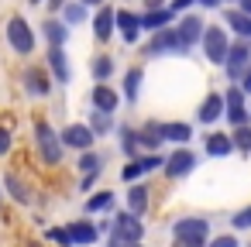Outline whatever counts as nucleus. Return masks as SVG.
Listing matches in <instances>:
<instances>
[{
    "label": "nucleus",
    "instance_id": "nucleus-1",
    "mask_svg": "<svg viewBox=\"0 0 251 247\" xmlns=\"http://www.w3.org/2000/svg\"><path fill=\"white\" fill-rule=\"evenodd\" d=\"M35 148H38V158H42L49 168L62 165V151H66V144H62L59 131H52L49 120H35Z\"/></svg>",
    "mask_w": 251,
    "mask_h": 247
},
{
    "label": "nucleus",
    "instance_id": "nucleus-2",
    "mask_svg": "<svg viewBox=\"0 0 251 247\" xmlns=\"http://www.w3.org/2000/svg\"><path fill=\"white\" fill-rule=\"evenodd\" d=\"M4 35H7V45H11V52H14V55H31V52H35V45H38L35 28H31L21 14H14V18L7 21Z\"/></svg>",
    "mask_w": 251,
    "mask_h": 247
},
{
    "label": "nucleus",
    "instance_id": "nucleus-3",
    "mask_svg": "<svg viewBox=\"0 0 251 247\" xmlns=\"http://www.w3.org/2000/svg\"><path fill=\"white\" fill-rule=\"evenodd\" d=\"M189 48L182 45V38H179V31L176 28H162V31H155L151 38H148V45H145V55L148 59H162V55H186Z\"/></svg>",
    "mask_w": 251,
    "mask_h": 247
},
{
    "label": "nucleus",
    "instance_id": "nucleus-4",
    "mask_svg": "<svg viewBox=\"0 0 251 247\" xmlns=\"http://www.w3.org/2000/svg\"><path fill=\"white\" fill-rule=\"evenodd\" d=\"M200 48H203L206 62H213V66H224V59H227V48H230V38H227V31H224L220 24H206V28H203V38H200Z\"/></svg>",
    "mask_w": 251,
    "mask_h": 247
},
{
    "label": "nucleus",
    "instance_id": "nucleus-5",
    "mask_svg": "<svg viewBox=\"0 0 251 247\" xmlns=\"http://www.w3.org/2000/svg\"><path fill=\"white\" fill-rule=\"evenodd\" d=\"M172 237L206 247V240H210V220H206V216H179V220L172 223Z\"/></svg>",
    "mask_w": 251,
    "mask_h": 247
},
{
    "label": "nucleus",
    "instance_id": "nucleus-6",
    "mask_svg": "<svg viewBox=\"0 0 251 247\" xmlns=\"http://www.w3.org/2000/svg\"><path fill=\"white\" fill-rule=\"evenodd\" d=\"M224 66H227V79H230V83H241V76L251 69V45H248L244 38H241V42H234V45L227 48Z\"/></svg>",
    "mask_w": 251,
    "mask_h": 247
},
{
    "label": "nucleus",
    "instance_id": "nucleus-7",
    "mask_svg": "<svg viewBox=\"0 0 251 247\" xmlns=\"http://www.w3.org/2000/svg\"><path fill=\"white\" fill-rule=\"evenodd\" d=\"M196 165H200V155H196V151H189V148H179V151H172V155L165 158L162 172H165V175L176 182V179L193 175V172H196Z\"/></svg>",
    "mask_w": 251,
    "mask_h": 247
},
{
    "label": "nucleus",
    "instance_id": "nucleus-8",
    "mask_svg": "<svg viewBox=\"0 0 251 247\" xmlns=\"http://www.w3.org/2000/svg\"><path fill=\"white\" fill-rule=\"evenodd\" d=\"M162 165H165V158H162L158 151L134 155V158H127V165L121 168V179H124V182H138L141 175H148V172H155V168H162Z\"/></svg>",
    "mask_w": 251,
    "mask_h": 247
},
{
    "label": "nucleus",
    "instance_id": "nucleus-9",
    "mask_svg": "<svg viewBox=\"0 0 251 247\" xmlns=\"http://www.w3.org/2000/svg\"><path fill=\"white\" fill-rule=\"evenodd\" d=\"M21 86H25L28 96L45 100V96L52 93V76H49V69H42V66H28V69L21 72Z\"/></svg>",
    "mask_w": 251,
    "mask_h": 247
},
{
    "label": "nucleus",
    "instance_id": "nucleus-10",
    "mask_svg": "<svg viewBox=\"0 0 251 247\" xmlns=\"http://www.w3.org/2000/svg\"><path fill=\"white\" fill-rule=\"evenodd\" d=\"M224 117L230 120V127H241V124H251V110L244 103V90L241 86H230L227 96H224Z\"/></svg>",
    "mask_w": 251,
    "mask_h": 247
},
{
    "label": "nucleus",
    "instance_id": "nucleus-11",
    "mask_svg": "<svg viewBox=\"0 0 251 247\" xmlns=\"http://www.w3.org/2000/svg\"><path fill=\"white\" fill-rule=\"evenodd\" d=\"M110 233H114V237H121L124 244H141V237H145V223H141V216H134V213L127 209V213L114 216Z\"/></svg>",
    "mask_w": 251,
    "mask_h": 247
},
{
    "label": "nucleus",
    "instance_id": "nucleus-12",
    "mask_svg": "<svg viewBox=\"0 0 251 247\" xmlns=\"http://www.w3.org/2000/svg\"><path fill=\"white\" fill-rule=\"evenodd\" d=\"M59 137H62L66 148H76V151H90L93 141H97V134L90 131V124H69L66 131H59Z\"/></svg>",
    "mask_w": 251,
    "mask_h": 247
},
{
    "label": "nucleus",
    "instance_id": "nucleus-13",
    "mask_svg": "<svg viewBox=\"0 0 251 247\" xmlns=\"http://www.w3.org/2000/svg\"><path fill=\"white\" fill-rule=\"evenodd\" d=\"M114 31H117V11L110 4L97 7V14H93V38L97 42H110Z\"/></svg>",
    "mask_w": 251,
    "mask_h": 247
},
{
    "label": "nucleus",
    "instance_id": "nucleus-14",
    "mask_svg": "<svg viewBox=\"0 0 251 247\" xmlns=\"http://www.w3.org/2000/svg\"><path fill=\"white\" fill-rule=\"evenodd\" d=\"M203 18L200 14H182L179 21H176V31H179V38H182V45L186 48H193V45H200V38H203Z\"/></svg>",
    "mask_w": 251,
    "mask_h": 247
},
{
    "label": "nucleus",
    "instance_id": "nucleus-15",
    "mask_svg": "<svg viewBox=\"0 0 251 247\" xmlns=\"http://www.w3.org/2000/svg\"><path fill=\"white\" fill-rule=\"evenodd\" d=\"M90 103H93V110L114 113V110L121 107V93H117V90H110L107 83H97V86L90 90Z\"/></svg>",
    "mask_w": 251,
    "mask_h": 247
},
{
    "label": "nucleus",
    "instance_id": "nucleus-16",
    "mask_svg": "<svg viewBox=\"0 0 251 247\" xmlns=\"http://www.w3.org/2000/svg\"><path fill=\"white\" fill-rule=\"evenodd\" d=\"M172 21H176V11H172V7H151V11L141 14V31L155 35V31H162V28H169Z\"/></svg>",
    "mask_w": 251,
    "mask_h": 247
},
{
    "label": "nucleus",
    "instance_id": "nucleus-17",
    "mask_svg": "<svg viewBox=\"0 0 251 247\" xmlns=\"http://www.w3.org/2000/svg\"><path fill=\"white\" fill-rule=\"evenodd\" d=\"M4 192H7L18 206H31V199H35V196H31V185H28L18 172H7V175H4Z\"/></svg>",
    "mask_w": 251,
    "mask_h": 247
},
{
    "label": "nucleus",
    "instance_id": "nucleus-18",
    "mask_svg": "<svg viewBox=\"0 0 251 247\" xmlns=\"http://www.w3.org/2000/svg\"><path fill=\"white\" fill-rule=\"evenodd\" d=\"M117 31H121V38H124L127 45H134V42L141 38V14H134V11H117Z\"/></svg>",
    "mask_w": 251,
    "mask_h": 247
},
{
    "label": "nucleus",
    "instance_id": "nucleus-19",
    "mask_svg": "<svg viewBox=\"0 0 251 247\" xmlns=\"http://www.w3.org/2000/svg\"><path fill=\"white\" fill-rule=\"evenodd\" d=\"M42 35H45L49 48H66V42H69V24H66L62 18H49V21L42 24Z\"/></svg>",
    "mask_w": 251,
    "mask_h": 247
},
{
    "label": "nucleus",
    "instance_id": "nucleus-20",
    "mask_svg": "<svg viewBox=\"0 0 251 247\" xmlns=\"http://www.w3.org/2000/svg\"><path fill=\"white\" fill-rule=\"evenodd\" d=\"M49 69H52V83L66 86L73 79V69H69V59H66V48H49Z\"/></svg>",
    "mask_w": 251,
    "mask_h": 247
},
{
    "label": "nucleus",
    "instance_id": "nucleus-21",
    "mask_svg": "<svg viewBox=\"0 0 251 247\" xmlns=\"http://www.w3.org/2000/svg\"><path fill=\"white\" fill-rule=\"evenodd\" d=\"M220 117H224V96L220 93H206V100L196 110V120L200 124H217Z\"/></svg>",
    "mask_w": 251,
    "mask_h": 247
},
{
    "label": "nucleus",
    "instance_id": "nucleus-22",
    "mask_svg": "<svg viewBox=\"0 0 251 247\" xmlns=\"http://www.w3.org/2000/svg\"><path fill=\"white\" fill-rule=\"evenodd\" d=\"M148 202H151V189L145 182H131V189H127V209L134 216H145L148 213Z\"/></svg>",
    "mask_w": 251,
    "mask_h": 247
},
{
    "label": "nucleus",
    "instance_id": "nucleus-23",
    "mask_svg": "<svg viewBox=\"0 0 251 247\" xmlns=\"http://www.w3.org/2000/svg\"><path fill=\"white\" fill-rule=\"evenodd\" d=\"M224 24L237 35V38H244V42H251V14H244L241 7H230V11H224Z\"/></svg>",
    "mask_w": 251,
    "mask_h": 247
},
{
    "label": "nucleus",
    "instance_id": "nucleus-24",
    "mask_svg": "<svg viewBox=\"0 0 251 247\" xmlns=\"http://www.w3.org/2000/svg\"><path fill=\"white\" fill-rule=\"evenodd\" d=\"M230 151H234L230 134H206V137H203V155H206V158H227Z\"/></svg>",
    "mask_w": 251,
    "mask_h": 247
},
{
    "label": "nucleus",
    "instance_id": "nucleus-25",
    "mask_svg": "<svg viewBox=\"0 0 251 247\" xmlns=\"http://www.w3.org/2000/svg\"><path fill=\"white\" fill-rule=\"evenodd\" d=\"M66 230H69V237H73V247H76V244H79V247H90V244H97V237H100V230H97L90 220H76V223H69Z\"/></svg>",
    "mask_w": 251,
    "mask_h": 247
},
{
    "label": "nucleus",
    "instance_id": "nucleus-26",
    "mask_svg": "<svg viewBox=\"0 0 251 247\" xmlns=\"http://www.w3.org/2000/svg\"><path fill=\"white\" fill-rule=\"evenodd\" d=\"M158 131H162V141H172V144H186V141L193 137V127L182 124V120H176V124H158Z\"/></svg>",
    "mask_w": 251,
    "mask_h": 247
},
{
    "label": "nucleus",
    "instance_id": "nucleus-27",
    "mask_svg": "<svg viewBox=\"0 0 251 247\" xmlns=\"http://www.w3.org/2000/svg\"><path fill=\"white\" fill-rule=\"evenodd\" d=\"M141 79H145V69L141 66H131L127 72H124V100H138V93H141Z\"/></svg>",
    "mask_w": 251,
    "mask_h": 247
},
{
    "label": "nucleus",
    "instance_id": "nucleus-28",
    "mask_svg": "<svg viewBox=\"0 0 251 247\" xmlns=\"http://www.w3.org/2000/svg\"><path fill=\"white\" fill-rule=\"evenodd\" d=\"M138 144L145 151H155L162 144V131H158V120H148L145 127H138Z\"/></svg>",
    "mask_w": 251,
    "mask_h": 247
},
{
    "label": "nucleus",
    "instance_id": "nucleus-29",
    "mask_svg": "<svg viewBox=\"0 0 251 247\" xmlns=\"http://www.w3.org/2000/svg\"><path fill=\"white\" fill-rule=\"evenodd\" d=\"M114 59L110 55H93V62H90V76L97 79V83H107L110 76H114Z\"/></svg>",
    "mask_w": 251,
    "mask_h": 247
},
{
    "label": "nucleus",
    "instance_id": "nucleus-30",
    "mask_svg": "<svg viewBox=\"0 0 251 247\" xmlns=\"http://www.w3.org/2000/svg\"><path fill=\"white\" fill-rule=\"evenodd\" d=\"M86 11H90V7L83 4V0H66V7H62L59 14H62V21L73 28V24H83V21H86Z\"/></svg>",
    "mask_w": 251,
    "mask_h": 247
},
{
    "label": "nucleus",
    "instance_id": "nucleus-31",
    "mask_svg": "<svg viewBox=\"0 0 251 247\" xmlns=\"http://www.w3.org/2000/svg\"><path fill=\"white\" fill-rule=\"evenodd\" d=\"M90 131H93L97 137H103V134H110V131H114V113H103V110H93V113H90Z\"/></svg>",
    "mask_w": 251,
    "mask_h": 247
},
{
    "label": "nucleus",
    "instance_id": "nucleus-32",
    "mask_svg": "<svg viewBox=\"0 0 251 247\" xmlns=\"http://www.w3.org/2000/svg\"><path fill=\"white\" fill-rule=\"evenodd\" d=\"M83 175H90V172H103V155L100 151H79V165H76Z\"/></svg>",
    "mask_w": 251,
    "mask_h": 247
},
{
    "label": "nucleus",
    "instance_id": "nucleus-33",
    "mask_svg": "<svg viewBox=\"0 0 251 247\" xmlns=\"http://www.w3.org/2000/svg\"><path fill=\"white\" fill-rule=\"evenodd\" d=\"M117 134H121V151H124L127 158L141 155V144H138V131H134V127H121Z\"/></svg>",
    "mask_w": 251,
    "mask_h": 247
},
{
    "label": "nucleus",
    "instance_id": "nucleus-34",
    "mask_svg": "<svg viewBox=\"0 0 251 247\" xmlns=\"http://www.w3.org/2000/svg\"><path fill=\"white\" fill-rule=\"evenodd\" d=\"M110 206H114V192L110 189H103V192H97V196L86 199V213H107Z\"/></svg>",
    "mask_w": 251,
    "mask_h": 247
},
{
    "label": "nucleus",
    "instance_id": "nucleus-35",
    "mask_svg": "<svg viewBox=\"0 0 251 247\" xmlns=\"http://www.w3.org/2000/svg\"><path fill=\"white\" fill-rule=\"evenodd\" d=\"M230 141H234V151H244V155H251V127H248V124L234 127Z\"/></svg>",
    "mask_w": 251,
    "mask_h": 247
},
{
    "label": "nucleus",
    "instance_id": "nucleus-36",
    "mask_svg": "<svg viewBox=\"0 0 251 247\" xmlns=\"http://www.w3.org/2000/svg\"><path fill=\"white\" fill-rule=\"evenodd\" d=\"M230 226H234V230H251V206H241V209L230 216Z\"/></svg>",
    "mask_w": 251,
    "mask_h": 247
},
{
    "label": "nucleus",
    "instance_id": "nucleus-37",
    "mask_svg": "<svg viewBox=\"0 0 251 247\" xmlns=\"http://www.w3.org/2000/svg\"><path fill=\"white\" fill-rule=\"evenodd\" d=\"M45 237H49L52 244H59V247H73V237H69V230H66V226H52Z\"/></svg>",
    "mask_w": 251,
    "mask_h": 247
},
{
    "label": "nucleus",
    "instance_id": "nucleus-38",
    "mask_svg": "<svg viewBox=\"0 0 251 247\" xmlns=\"http://www.w3.org/2000/svg\"><path fill=\"white\" fill-rule=\"evenodd\" d=\"M11 148H14L11 131H7V127H0V158H7V155H11Z\"/></svg>",
    "mask_w": 251,
    "mask_h": 247
},
{
    "label": "nucleus",
    "instance_id": "nucleus-39",
    "mask_svg": "<svg viewBox=\"0 0 251 247\" xmlns=\"http://www.w3.org/2000/svg\"><path fill=\"white\" fill-rule=\"evenodd\" d=\"M206 247H241V244H237V237H234V233H220V237H213Z\"/></svg>",
    "mask_w": 251,
    "mask_h": 247
},
{
    "label": "nucleus",
    "instance_id": "nucleus-40",
    "mask_svg": "<svg viewBox=\"0 0 251 247\" xmlns=\"http://www.w3.org/2000/svg\"><path fill=\"white\" fill-rule=\"evenodd\" d=\"M193 4H196V0H169V7H172V11H189Z\"/></svg>",
    "mask_w": 251,
    "mask_h": 247
},
{
    "label": "nucleus",
    "instance_id": "nucleus-41",
    "mask_svg": "<svg viewBox=\"0 0 251 247\" xmlns=\"http://www.w3.org/2000/svg\"><path fill=\"white\" fill-rule=\"evenodd\" d=\"M241 90H244V96H248V93H251V69H248V72H244V76H241Z\"/></svg>",
    "mask_w": 251,
    "mask_h": 247
},
{
    "label": "nucleus",
    "instance_id": "nucleus-42",
    "mask_svg": "<svg viewBox=\"0 0 251 247\" xmlns=\"http://www.w3.org/2000/svg\"><path fill=\"white\" fill-rule=\"evenodd\" d=\"M45 4H49V11L55 14V11H62V7H66V0H45Z\"/></svg>",
    "mask_w": 251,
    "mask_h": 247
},
{
    "label": "nucleus",
    "instance_id": "nucleus-43",
    "mask_svg": "<svg viewBox=\"0 0 251 247\" xmlns=\"http://www.w3.org/2000/svg\"><path fill=\"white\" fill-rule=\"evenodd\" d=\"M196 4H200V7H220L224 0H196Z\"/></svg>",
    "mask_w": 251,
    "mask_h": 247
},
{
    "label": "nucleus",
    "instance_id": "nucleus-44",
    "mask_svg": "<svg viewBox=\"0 0 251 247\" xmlns=\"http://www.w3.org/2000/svg\"><path fill=\"white\" fill-rule=\"evenodd\" d=\"M107 247H127V244H124L121 237H114V233H110V240H107Z\"/></svg>",
    "mask_w": 251,
    "mask_h": 247
},
{
    "label": "nucleus",
    "instance_id": "nucleus-45",
    "mask_svg": "<svg viewBox=\"0 0 251 247\" xmlns=\"http://www.w3.org/2000/svg\"><path fill=\"white\" fill-rule=\"evenodd\" d=\"M151 7H165V0H145V11H151Z\"/></svg>",
    "mask_w": 251,
    "mask_h": 247
},
{
    "label": "nucleus",
    "instance_id": "nucleus-46",
    "mask_svg": "<svg viewBox=\"0 0 251 247\" xmlns=\"http://www.w3.org/2000/svg\"><path fill=\"white\" fill-rule=\"evenodd\" d=\"M172 247H203V244H189V240H176Z\"/></svg>",
    "mask_w": 251,
    "mask_h": 247
},
{
    "label": "nucleus",
    "instance_id": "nucleus-47",
    "mask_svg": "<svg viewBox=\"0 0 251 247\" xmlns=\"http://www.w3.org/2000/svg\"><path fill=\"white\" fill-rule=\"evenodd\" d=\"M83 4H86V7H103L107 0H83Z\"/></svg>",
    "mask_w": 251,
    "mask_h": 247
},
{
    "label": "nucleus",
    "instance_id": "nucleus-48",
    "mask_svg": "<svg viewBox=\"0 0 251 247\" xmlns=\"http://www.w3.org/2000/svg\"><path fill=\"white\" fill-rule=\"evenodd\" d=\"M28 4H31V7H38V4H45V0H28Z\"/></svg>",
    "mask_w": 251,
    "mask_h": 247
},
{
    "label": "nucleus",
    "instance_id": "nucleus-49",
    "mask_svg": "<svg viewBox=\"0 0 251 247\" xmlns=\"http://www.w3.org/2000/svg\"><path fill=\"white\" fill-rule=\"evenodd\" d=\"M127 247H138V244H127Z\"/></svg>",
    "mask_w": 251,
    "mask_h": 247
},
{
    "label": "nucleus",
    "instance_id": "nucleus-50",
    "mask_svg": "<svg viewBox=\"0 0 251 247\" xmlns=\"http://www.w3.org/2000/svg\"><path fill=\"white\" fill-rule=\"evenodd\" d=\"M0 199H4V196H0Z\"/></svg>",
    "mask_w": 251,
    "mask_h": 247
},
{
    "label": "nucleus",
    "instance_id": "nucleus-51",
    "mask_svg": "<svg viewBox=\"0 0 251 247\" xmlns=\"http://www.w3.org/2000/svg\"><path fill=\"white\" fill-rule=\"evenodd\" d=\"M234 4H237V0H234Z\"/></svg>",
    "mask_w": 251,
    "mask_h": 247
},
{
    "label": "nucleus",
    "instance_id": "nucleus-52",
    "mask_svg": "<svg viewBox=\"0 0 251 247\" xmlns=\"http://www.w3.org/2000/svg\"><path fill=\"white\" fill-rule=\"evenodd\" d=\"M248 110H251V107H248Z\"/></svg>",
    "mask_w": 251,
    "mask_h": 247
},
{
    "label": "nucleus",
    "instance_id": "nucleus-53",
    "mask_svg": "<svg viewBox=\"0 0 251 247\" xmlns=\"http://www.w3.org/2000/svg\"><path fill=\"white\" fill-rule=\"evenodd\" d=\"M248 247H251V244H248Z\"/></svg>",
    "mask_w": 251,
    "mask_h": 247
}]
</instances>
